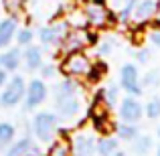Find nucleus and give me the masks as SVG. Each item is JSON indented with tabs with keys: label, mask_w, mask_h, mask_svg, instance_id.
I'll list each match as a JSON object with an SVG mask.
<instances>
[{
	"label": "nucleus",
	"mask_w": 160,
	"mask_h": 156,
	"mask_svg": "<svg viewBox=\"0 0 160 156\" xmlns=\"http://www.w3.org/2000/svg\"><path fill=\"white\" fill-rule=\"evenodd\" d=\"M112 47H113L112 41H103V43L99 45V55H108L109 51H112Z\"/></svg>",
	"instance_id": "obj_33"
},
{
	"label": "nucleus",
	"mask_w": 160,
	"mask_h": 156,
	"mask_svg": "<svg viewBox=\"0 0 160 156\" xmlns=\"http://www.w3.org/2000/svg\"><path fill=\"white\" fill-rule=\"evenodd\" d=\"M81 112V99L75 95H65V98H57V113L65 120H71Z\"/></svg>",
	"instance_id": "obj_11"
},
{
	"label": "nucleus",
	"mask_w": 160,
	"mask_h": 156,
	"mask_svg": "<svg viewBox=\"0 0 160 156\" xmlns=\"http://www.w3.org/2000/svg\"><path fill=\"white\" fill-rule=\"evenodd\" d=\"M22 59H24V65H27L28 71H37V69H41V65H43V51H41V47L28 45L27 51L22 53Z\"/></svg>",
	"instance_id": "obj_15"
},
{
	"label": "nucleus",
	"mask_w": 160,
	"mask_h": 156,
	"mask_svg": "<svg viewBox=\"0 0 160 156\" xmlns=\"http://www.w3.org/2000/svg\"><path fill=\"white\" fill-rule=\"evenodd\" d=\"M109 109L112 108H109V105L106 103V99H103V89H99L98 93H95L91 105H89V118L93 120V124L99 122V120H108L109 118Z\"/></svg>",
	"instance_id": "obj_14"
},
{
	"label": "nucleus",
	"mask_w": 160,
	"mask_h": 156,
	"mask_svg": "<svg viewBox=\"0 0 160 156\" xmlns=\"http://www.w3.org/2000/svg\"><path fill=\"white\" fill-rule=\"evenodd\" d=\"M95 130H98L102 136H109V134L116 130V124H113L109 118L108 120H99V122H95Z\"/></svg>",
	"instance_id": "obj_27"
},
{
	"label": "nucleus",
	"mask_w": 160,
	"mask_h": 156,
	"mask_svg": "<svg viewBox=\"0 0 160 156\" xmlns=\"http://www.w3.org/2000/svg\"><path fill=\"white\" fill-rule=\"evenodd\" d=\"M150 41H152V45H156V47H160V28H154L152 33H150L148 37Z\"/></svg>",
	"instance_id": "obj_34"
},
{
	"label": "nucleus",
	"mask_w": 160,
	"mask_h": 156,
	"mask_svg": "<svg viewBox=\"0 0 160 156\" xmlns=\"http://www.w3.org/2000/svg\"><path fill=\"white\" fill-rule=\"evenodd\" d=\"M20 61H22V53H20V49H10V51L2 53V69L6 71H16L20 67Z\"/></svg>",
	"instance_id": "obj_17"
},
{
	"label": "nucleus",
	"mask_w": 160,
	"mask_h": 156,
	"mask_svg": "<svg viewBox=\"0 0 160 156\" xmlns=\"http://www.w3.org/2000/svg\"><path fill=\"white\" fill-rule=\"evenodd\" d=\"M0 65H2V55H0Z\"/></svg>",
	"instance_id": "obj_40"
},
{
	"label": "nucleus",
	"mask_w": 160,
	"mask_h": 156,
	"mask_svg": "<svg viewBox=\"0 0 160 156\" xmlns=\"http://www.w3.org/2000/svg\"><path fill=\"white\" fill-rule=\"evenodd\" d=\"M31 126H32L35 136L39 138L41 142H51L55 138V134H57V130H59V120L51 112H39L32 118Z\"/></svg>",
	"instance_id": "obj_4"
},
{
	"label": "nucleus",
	"mask_w": 160,
	"mask_h": 156,
	"mask_svg": "<svg viewBox=\"0 0 160 156\" xmlns=\"http://www.w3.org/2000/svg\"><path fill=\"white\" fill-rule=\"evenodd\" d=\"M47 85H45L43 79H32L27 85V91H24V109L27 112H32L37 105H41L47 99Z\"/></svg>",
	"instance_id": "obj_7"
},
{
	"label": "nucleus",
	"mask_w": 160,
	"mask_h": 156,
	"mask_svg": "<svg viewBox=\"0 0 160 156\" xmlns=\"http://www.w3.org/2000/svg\"><path fill=\"white\" fill-rule=\"evenodd\" d=\"M132 146H134V152L138 156H144V154H148L150 148H152V138L150 136H136L132 140Z\"/></svg>",
	"instance_id": "obj_22"
},
{
	"label": "nucleus",
	"mask_w": 160,
	"mask_h": 156,
	"mask_svg": "<svg viewBox=\"0 0 160 156\" xmlns=\"http://www.w3.org/2000/svg\"><path fill=\"white\" fill-rule=\"evenodd\" d=\"M95 41H98V37H95L93 31H89V28L81 27V28H69V33H67L65 41H63L61 49L63 53H75V51H83V49H87L89 45H95Z\"/></svg>",
	"instance_id": "obj_2"
},
{
	"label": "nucleus",
	"mask_w": 160,
	"mask_h": 156,
	"mask_svg": "<svg viewBox=\"0 0 160 156\" xmlns=\"http://www.w3.org/2000/svg\"><path fill=\"white\" fill-rule=\"evenodd\" d=\"M27 83L20 75H14L10 81H6L2 93H0V108H14L24 99Z\"/></svg>",
	"instance_id": "obj_6"
},
{
	"label": "nucleus",
	"mask_w": 160,
	"mask_h": 156,
	"mask_svg": "<svg viewBox=\"0 0 160 156\" xmlns=\"http://www.w3.org/2000/svg\"><path fill=\"white\" fill-rule=\"evenodd\" d=\"M144 85L146 87H160V69H152L144 75Z\"/></svg>",
	"instance_id": "obj_28"
},
{
	"label": "nucleus",
	"mask_w": 160,
	"mask_h": 156,
	"mask_svg": "<svg viewBox=\"0 0 160 156\" xmlns=\"http://www.w3.org/2000/svg\"><path fill=\"white\" fill-rule=\"evenodd\" d=\"M95 150H98L99 156H112L118 150V140L112 136H103L102 140L95 144Z\"/></svg>",
	"instance_id": "obj_21"
},
{
	"label": "nucleus",
	"mask_w": 160,
	"mask_h": 156,
	"mask_svg": "<svg viewBox=\"0 0 160 156\" xmlns=\"http://www.w3.org/2000/svg\"><path fill=\"white\" fill-rule=\"evenodd\" d=\"M112 156H126V152H122V150H116V152H113Z\"/></svg>",
	"instance_id": "obj_38"
},
{
	"label": "nucleus",
	"mask_w": 160,
	"mask_h": 156,
	"mask_svg": "<svg viewBox=\"0 0 160 156\" xmlns=\"http://www.w3.org/2000/svg\"><path fill=\"white\" fill-rule=\"evenodd\" d=\"M83 14H85L87 24L91 28H106L109 24H113V14L108 8V4H99L95 0H91L83 6Z\"/></svg>",
	"instance_id": "obj_5"
},
{
	"label": "nucleus",
	"mask_w": 160,
	"mask_h": 156,
	"mask_svg": "<svg viewBox=\"0 0 160 156\" xmlns=\"http://www.w3.org/2000/svg\"><path fill=\"white\" fill-rule=\"evenodd\" d=\"M158 136H160V130H158Z\"/></svg>",
	"instance_id": "obj_42"
},
{
	"label": "nucleus",
	"mask_w": 160,
	"mask_h": 156,
	"mask_svg": "<svg viewBox=\"0 0 160 156\" xmlns=\"http://www.w3.org/2000/svg\"><path fill=\"white\" fill-rule=\"evenodd\" d=\"M32 39H35V33H32L31 28H20V31L16 33V41H18V47H28V45L32 43Z\"/></svg>",
	"instance_id": "obj_26"
},
{
	"label": "nucleus",
	"mask_w": 160,
	"mask_h": 156,
	"mask_svg": "<svg viewBox=\"0 0 160 156\" xmlns=\"http://www.w3.org/2000/svg\"><path fill=\"white\" fill-rule=\"evenodd\" d=\"M154 8H156V2H154V0H138V2L134 4V10H132V20L136 24H144V23H148V20H152Z\"/></svg>",
	"instance_id": "obj_12"
},
{
	"label": "nucleus",
	"mask_w": 160,
	"mask_h": 156,
	"mask_svg": "<svg viewBox=\"0 0 160 156\" xmlns=\"http://www.w3.org/2000/svg\"><path fill=\"white\" fill-rule=\"evenodd\" d=\"M16 35V18H6L0 23V49L8 47L10 45V41L14 39Z\"/></svg>",
	"instance_id": "obj_16"
},
{
	"label": "nucleus",
	"mask_w": 160,
	"mask_h": 156,
	"mask_svg": "<svg viewBox=\"0 0 160 156\" xmlns=\"http://www.w3.org/2000/svg\"><path fill=\"white\" fill-rule=\"evenodd\" d=\"M69 28L71 27H69V23H67V18L65 20H55L49 27H43L39 31V39H41V43H43V47L49 49V51H51V49H61Z\"/></svg>",
	"instance_id": "obj_3"
},
{
	"label": "nucleus",
	"mask_w": 160,
	"mask_h": 156,
	"mask_svg": "<svg viewBox=\"0 0 160 156\" xmlns=\"http://www.w3.org/2000/svg\"><path fill=\"white\" fill-rule=\"evenodd\" d=\"M152 27L160 28V0H156V8H154V16H152Z\"/></svg>",
	"instance_id": "obj_32"
},
{
	"label": "nucleus",
	"mask_w": 160,
	"mask_h": 156,
	"mask_svg": "<svg viewBox=\"0 0 160 156\" xmlns=\"http://www.w3.org/2000/svg\"><path fill=\"white\" fill-rule=\"evenodd\" d=\"M95 2H99V4H106V0H95Z\"/></svg>",
	"instance_id": "obj_39"
},
{
	"label": "nucleus",
	"mask_w": 160,
	"mask_h": 156,
	"mask_svg": "<svg viewBox=\"0 0 160 156\" xmlns=\"http://www.w3.org/2000/svg\"><path fill=\"white\" fill-rule=\"evenodd\" d=\"M136 59H138L140 63H146V61L150 59V53L146 51V49H142V51H138V53H136Z\"/></svg>",
	"instance_id": "obj_35"
},
{
	"label": "nucleus",
	"mask_w": 160,
	"mask_h": 156,
	"mask_svg": "<svg viewBox=\"0 0 160 156\" xmlns=\"http://www.w3.org/2000/svg\"><path fill=\"white\" fill-rule=\"evenodd\" d=\"M91 59L87 57L83 51H75V53H67L65 59L61 61V73L65 77H87L91 69Z\"/></svg>",
	"instance_id": "obj_1"
},
{
	"label": "nucleus",
	"mask_w": 160,
	"mask_h": 156,
	"mask_svg": "<svg viewBox=\"0 0 160 156\" xmlns=\"http://www.w3.org/2000/svg\"><path fill=\"white\" fill-rule=\"evenodd\" d=\"M156 156H160V148H158V154H156Z\"/></svg>",
	"instance_id": "obj_41"
},
{
	"label": "nucleus",
	"mask_w": 160,
	"mask_h": 156,
	"mask_svg": "<svg viewBox=\"0 0 160 156\" xmlns=\"http://www.w3.org/2000/svg\"><path fill=\"white\" fill-rule=\"evenodd\" d=\"M57 73V69H55L53 65H41V75H43L45 79H49V77H53V75Z\"/></svg>",
	"instance_id": "obj_31"
},
{
	"label": "nucleus",
	"mask_w": 160,
	"mask_h": 156,
	"mask_svg": "<svg viewBox=\"0 0 160 156\" xmlns=\"http://www.w3.org/2000/svg\"><path fill=\"white\" fill-rule=\"evenodd\" d=\"M116 132H118V136H120L122 140H130V142L138 136L136 126H134V124H126V122H124V124H120V126H116Z\"/></svg>",
	"instance_id": "obj_23"
},
{
	"label": "nucleus",
	"mask_w": 160,
	"mask_h": 156,
	"mask_svg": "<svg viewBox=\"0 0 160 156\" xmlns=\"http://www.w3.org/2000/svg\"><path fill=\"white\" fill-rule=\"evenodd\" d=\"M79 91V85L75 77H65L57 87H55V98H65V95H75Z\"/></svg>",
	"instance_id": "obj_18"
},
{
	"label": "nucleus",
	"mask_w": 160,
	"mask_h": 156,
	"mask_svg": "<svg viewBox=\"0 0 160 156\" xmlns=\"http://www.w3.org/2000/svg\"><path fill=\"white\" fill-rule=\"evenodd\" d=\"M47 156H73V150H71V142L67 138H59L55 140L51 146H49Z\"/></svg>",
	"instance_id": "obj_19"
},
{
	"label": "nucleus",
	"mask_w": 160,
	"mask_h": 156,
	"mask_svg": "<svg viewBox=\"0 0 160 156\" xmlns=\"http://www.w3.org/2000/svg\"><path fill=\"white\" fill-rule=\"evenodd\" d=\"M37 146L35 142H32L31 136H24L20 138L18 142H12L10 146H8V150L4 152V156H37Z\"/></svg>",
	"instance_id": "obj_13"
},
{
	"label": "nucleus",
	"mask_w": 160,
	"mask_h": 156,
	"mask_svg": "<svg viewBox=\"0 0 160 156\" xmlns=\"http://www.w3.org/2000/svg\"><path fill=\"white\" fill-rule=\"evenodd\" d=\"M6 81H8V71L0 67V87H4V85H6Z\"/></svg>",
	"instance_id": "obj_36"
},
{
	"label": "nucleus",
	"mask_w": 160,
	"mask_h": 156,
	"mask_svg": "<svg viewBox=\"0 0 160 156\" xmlns=\"http://www.w3.org/2000/svg\"><path fill=\"white\" fill-rule=\"evenodd\" d=\"M14 136H16L14 126L8 124V122H0V152L14 142Z\"/></svg>",
	"instance_id": "obj_20"
},
{
	"label": "nucleus",
	"mask_w": 160,
	"mask_h": 156,
	"mask_svg": "<svg viewBox=\"0 0 160 156\" xmlns=\"http://www.w3.org/2000/svg\"><path fill=\"white\" fill-rule=\"evenodd\" d=\"M103 99H106V103L109 108H113V105L118 103V87L116 85H108L106 89H103Z\"/></svg>",
	"instance_id": "obj_30"
},
{
	"label": "nucleus",
	"mask_w": 160,
	"mask_h": 156,
	"mask_svg": "<svg viewBox=\"0 0 160 156\" xmlns=\"http://www.w3.org/2000/svg\"><path fill=\"white\" fill-rule=\"evenodd\" d=\"M22 4H24V0H2L4 10H6L8 14H12V18H14L16 14H20V10H22Z\"/></svg>",
	"instance_id": "obj_25"
},
{
	"label": "nucleus",
	"mask_w": 160,
	"mask_h": 156,
	"mask_svg": "<svg viewBox=\"0 0 160 156\" xmlns=\"http://www.w3.org/2000/svg\"><path fill=\"white\" fill-rule=\"evenodd\" d=\"M142 112H144V109H142V105L136 98H126L124 102L120 103V118L126 124H136V122H140Z\"/></svg>",
	"instance_id": "obj_10"
},
{
	"label": "nucleus",
	"mask_w": 160,
	"mask_h": 156,
	"mask_svg": "<svg viewBox=\"0 0 160 156\" xmlns=\"http://www.w3.org/2000/svg\"><path fill=\"white\" fill-rule=\"evenodd\" d=\"M146 113H148L150 120H156L160 118V98H152L146 105Z\"/></svg>",
	"instance_id": "obj_29"
},
{
	"label": "nucleus",
	"mask_w": 160,
	"mask_h": 156,
	"mask_svg": "<svg viewBox=\"0 0 160 156\" xmlns=\"http://www.w3.org/2000/svg\"><path fill=\"white\" fill-rule=\"evenodd\" d=\"M120 83L130 95H140L142 87H140V75H138V67L128 63V65L122 67L120 71Z\"/></svg>",
	"instance_id": "obj_8"
},
{
	"label": "nucleus",
	"mask_w": 160,
	"mask_h": 156,
	"mask_svg": "<svg viewBox=\"0 0 160 156\" xmlns=\"http://www.w3.org/2000/svg\"><path fill=\"white\" fill-rule=\"evenodd\" d=\"M138 0H124V6H134Z\"/></svg>",
	"instance_id": "obj_37"
},
{
	"label": "nucleus",
	"mask_w": 160,
	"mask_h": 156,
	"mask_svg": "<svg viewBox=\"0 0 160 156\" xmlns=\"http://www.w3.org/2000/svg\"><path fill=\"white\" fill-rule=\"evenodd\" d=\"M95 144L98 142L93 140V136L89 134H75L73 142H71V150H73V156H95L98 150H95Z\"/></svg>",
	"instance_id": "obj_9"
},
{
	"label": "nucleus",
	"mask_w": 160,
	"mask_h": 156,
	"mask_svg": "<svg viewBox=\"0 0 160 156\" xmlns=\"http://www.w3.org/2000/svg\"><path fill=\"white\" fill-rule=\"evenodd\" d=\"M106 73H108V65H106V63H102V61H99V63H93V65H91V69H89V73H87V79H89L91 83H98Z\"/></svg>",
	"instance_id": "obj_24"
}]
</instances>
